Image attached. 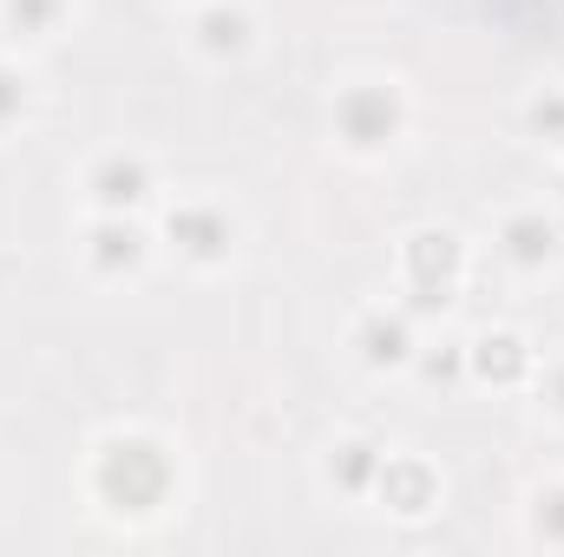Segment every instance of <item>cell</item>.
I'll use <instances>...</instances> for the list:
<instances>
[{
	"label": "cell",
	"instance_id": "cell-8",
	"mask_svg": "<svg viewBox=\"0 0 564 557\" xmlns=\"http://www.w3.org/2000/svg\"><path fill=\"white\" fill-rule=\"evenodd\" d=\"M66 7H73V0H0V20H7V33H20V40H53L59 20H66Z\"/></svg>",
	"mask_w": 564,
	"mask_h": 557
},
{
	"label": "cell",
	"instance_id": "cell-3",
	"mask_svg": "<svg viewBox=\"0 0 564 557\" xmlns=\"http://www.w3.org/2000/svg\"><path fill=\"white\" fill-rule=\"evenodd\" d=\"M151 263V237L139 230V217H93L86 230V270L99 282H132Z\"/></svg>",
	"mask_w": 564,
	"mask_h": 557
},
{
	"label": "cell",
	"instance_id": "cell-12",
	"mask_svg": "<svg viewBox=\"0 0 564 557\" xmlns=\"http://www.w3.org/2000/svg\"><path fill=\"white\" fill-rule=\"evenodd\" d=\"M539 394H545V407L564 419V361H552V368L539 374Z\"/></svg>",
	"mask_w": 564,
	"mask_h": 557
},
{
	"label": "cell",
	"instance_id": "cell-5",
	"mask_svg": "<svg viewBox=\"0 0 564 557\" xmlns=\"http://www.w3.org/2000/svg\"><path fill=\"white\" fill-rule=\"evenodd\" d=\"M564 256V230L545 217V210H512L499 223V263L519 270V276H545Z\"/></svg>",
	"mask_w": 564,
	"mask_h": 557
},
{
	"label": "cell",
	"instance_id": "cell-6",
	"mask_svg": "<svg viewBox=\"0 0 564 557\" xmlns=\"http://www.w3.org/2000/svg\"><path fill=\"white\" fill-rule=\"evenodd\" d=\"M191 46L204 53V59H243L250 46H257V13L243 7V0H204L197 7V20H191Z\"/></svg>",
	"mask_w": 564,
	"mask_h": 557
},
{
	"label": "cell",
	"instance_id": "cell-7",
	"mask_svg": "<svg viewBox=\"0 0 564 557\" xmlns=\"http://www.w3.org/2000/svg\"><path fill=\"white\" fill-rule=\"evenodd\" d=\"M355 348H361V361H368V368H401V361L414 354V335H408V321H401V315L375 308V315L361 321Z\"/></svg>",
	"mask_w": 564,
	"mask_h": 557
},
{
	"label": "cell",
	"instance_id": "cell-11",
	"mask_svg": "<svg viewBox=\"0 0 564 557\" xmlns=\"http://www.w3.org/2000/svg\"><path fill=\"white\" fill-rule=\"evenodd\" d=\"M532 132H545L552 144H564V92H545V99H532Z\"/></svg>",
	"mask_w": 564,
	"mask_h": 557
},
{
	"label": "cell",
	"instance_id": "cell-4",
	"mask_svg": "<svg viewBox=\"0 0 564 557\" xmlns=\"http://www.w3.org/2000/svg\"><path fill=\"white\" fill-rule=\"evenodd\" d=\"M86 197H93L99 217H139V204L151 197V164L139 151H106L86 171Z\"/></svg>",
	"mask_w": 564,
	"mask_h": 557
},
{
	"label": "cell",
	"instance_id": "cell-2",
	"mask_svg": "<svg viewBox=\"0 0 564 557\" xmlns=\"http://www.w3.org/2000/svg\"><path fill=\"white\" fill-rule=\"evenodd\" d=\"M164 237H171V250H177L184 263L217 270V263H230V250H237V217H230L217 197H184V204L164 210Z\"/></svg>",
	"mask_w": 564,
	"mask_h": 557
},
{
	"label": "cell",
	"instance_id": "cell-10",
	"mask_svg": "<svg viewBox=\"0 0 564 557\" xmlns=\"http://www.w3.org/2000/svg\"><path fill=\"white\" fill-rule=\"evenodd\" d=\"M26 112H33V79L20 59H0V132H13Z\"/></svg>",
	"mask_w": 564,
	"mask_h": 557
},
{
	"label": "cell",
	"instance_id": "cell-1",
	"mask_svg": "<svg viewBox=\"0 0 564 557\" xmlns=\"http://www.w3.org/2000/svg\"><path fill=\"white\" fill-rule=\"evenodd\" d=\"M408 132V99L394 79H355L335 92V139L348 144L355 157H375Z\"/></svg>",
	"mask_w": 564,
	"mask_h": 557
},
{
	"label": "cell",
	"instance_id": "cell-9",
	"mask_svg": "<svg viewBox=\"0 0 564 557\" xmlns=\"http://www.w3.org/2000/svg\"><path fill=\"white\" fill-rule=\"evenodd\" d=\"M473 361H479V374L492 381H519V368H532V354H525V341L519 335H486L479 348H473Z\"/></svg>",
	"mask_w": 564,
	"mask_h": 557
}]
</instances>
